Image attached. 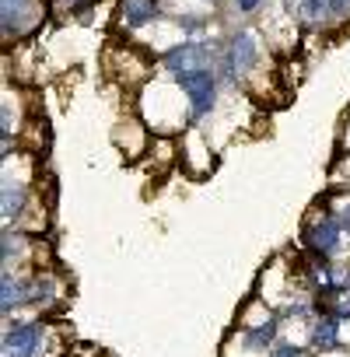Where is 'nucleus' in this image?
I'll return each instance as SVG.
<instances>
[{
	"instance_id": "obj_12",
	"label": "nucleus",
	"mask_w": 350,
	"mask_h": 357,
	"mask_svg": "<svg viewBox=\"0 0 350 357\" xmlns=\"http://www.w3.org/2000/svg\"><path fill=\"white\" fill-rule=\"evenodd\" d=\"M53 8H63V11H74V8H84L88 0H50Z\"/></svg>"
},
{
	"instance_id": "obj_8",
	"label": "nucleus",
	"mask_w": 350,
	"mask_h": 357,
	"mask_svg": "<svg viewBox=\"0 0 350 357\" xmlns=\"http://www.w3.org/2000/svg\"><path fill=\"white\" fill-rule=\"evenodd\" d=\"M179 29H183V36H200L207 29V18L204 15H183L179 18Z\"/></svg>"
},
{
	"instance_id": "obj_2",
	"label": "nucleus",
	"mask_w": 350,
	"mask_h": 357,
	"mask_svg": "<svg viewBox=\"0 0 350 357\" xmlns=\"http://www.w3.org/2000/svg\"><path fill=\"white\" fill-rule=\"evenodd\" d=\"M175 84L183 88L186 102H190V116L193 123L207 119L218 105V88H221V77L214 67H204V70H190V74H179L175 77Z\"/></svg>"
},
{
	"instance_id": "obj_6",
	"label": "nucleus",
	"mask_w": 350,
	"mask_h": 357,
	"mask_svg": "<svg viewBox=\"0 0 350 357\" xmlns=\"http://www.w3.org/2000/svg\"><path fill=\"white\" fill-rule=\"evenodd\" d=\"M158 18V0H119V25L144 29Z\"/></svg>"
},
{
	"instance_id": "obj_14",
	"label": "nucleus",
	"mask_w": 350,
	"mask_h": 357,
	"mask_svg": "<svg viewBox=\"0 0 350 357\" xmlns=\"http://www.w3.org/2000/svg\"><path fill=\"white\" fill-rule=\"evenodd\" d=\"M15 4H29V0H0V8H15Z\"/></svg>"
},
{
	"instance_id": "obj_7",
	"label": "nucleus",
	"mask_w": 350,
	"mask_h": 357,
	"mask_svg": "<svg viewBox=\"0 0 350 357\" xmlns=\"http://www.w3.org/2000/svg\"><path fill=\"white\" fill-rule=\"evenodd\" d=\"M294 11L301 15V22L319 25L322 18H329V0H294Z\"/></svg>"
},
{
	"instance_id": "obj_15",
	"label": "nucleus",
	"mask_w": 350,
	"mask_h": 357,
	"mask_svg": "<svg viewBox=\"0 0 350 357\" xmlns=\"http://www.w3.org/2000/svg\"><path fill=\"white\" fill-rule=\"evenodd\" d=\"M204 4H214V0H204Z\"/></svg>"
},
{
	"instance_id": "obj_9",
	"label": "nucleus",
	"mask_w": 350,
	"mask_h": 357,
	"mask_svg": "<svg viewBox=\"0 0 350 357\" xmlns=\"http://www.w3.org/2000/svg\"><path fill=\"white\" fill-rule=\"evenodd\" d=\"M266 357H301V350H298L294 343H277V347H273Z\"/></svg>"
},
{
	"instance_id": "obj_11",
	"label": "nucleus",
	"mask_w": 350,
	"mask_h": 357,
	"mask_svg": "<svg viewBox=\"0 0 350 357\" xmlns=\"http://www.w3.org/2000/svg\"><path fill=\"white\" fill-rule=\"evenodd\" d=\"M329 15H333V18L350 15V0H329Z\"/></svg>"
},
{
	"instance_id": "obj_3",
	"label": "nucleus",
	"mask_w": 350,
	"mask_h": 357,
	"mask_svg": "<svg viewBox=\"0 0 350 357\" xmlns=\"http://www.w3.org/2000/svg\"><path fill=\"white\" fill-rule=\"evenodd\" d=\"M214 56H221V53H214V46H211V43L186 39V43L172 46V50L161 56V67H165L172 77H179V74H190V70H204V67H211V60H214Z\"/></svg>"
},
{
	"instance_id": "obj_1",
	"label": "nucleus",
	"mask_w": 350,
	"mask_h": 357,
	"mask_svg": "<svg viewBox=\"0 0 350 357\" xmlns=\"http://www.w3.org/2000/svg\"><path fill=\"white\" fill-rule=\"evenodd\" d=\"M259 39L252 36V29H238L228 36L221 56H218V77L231 88H238L256 67H259Z\"/></svg>"
},
{
	"instance_id": "obj_10",
	"label": "nucleus",
	"mask_w": 350,
	"mask_h": 357,
	"mask_svg": "<svg viewBox=\"0 0 350 357\" xmlns=\"http://www.w3.org/2000/svg\"><path fill=\"white\" fill-rule=\"evenodd\" d=\"M259 4H263V0H235V11L238 15H256Z\"/></svg>"
},
{
	"instance_id": "obj_13",
	"label": "nucleus",
	"mask_w": 350,
	"mask_h": 357,
	"mask_svg": "<svg viewBox=\"0 0 350 357\" xmlns=\"http://www.w3.org/2000/svg\"><path fill=\"white\" fill-rule=\"evenodd\" d=\"M336 221H340V228H343V231H350V200H347V204L340 207V214H336Z\"/></svg>"
},
{
	"instance_id": "obj_4",
	"label": "nucleus",
	"mask_w": 350,
	"mask_h": 357,
	"mask_svg": "<svg viewBox=\"0 0 350 357\" xmlns=\"http://www.w3.org/2000/svg\"><path fill=\"white\" fill-rule=\"evenodd\" d=\"M305 245L312 249V256L315 259H326V256H333L336 249H340V238H343V228H340V221H336V214H315V218H308L305 221Z\"/></svg>"
},
{
	"instance_id": "obj_5",
	"label": "nucleus",
	"mask_w": 350,
	"mask_h": 357,
	"mask_svg": "<svg viewBox=\"0 0 350 357\" xmlns=\"http://www.w3.org/2000/svg\"><path fill=\"white\" fill-rule=\"evenodd\" d=\"M340 329H343V319L336 312H319L308 340L315 350H333V347H340Z\"/></svg>"
}]
</instances>
